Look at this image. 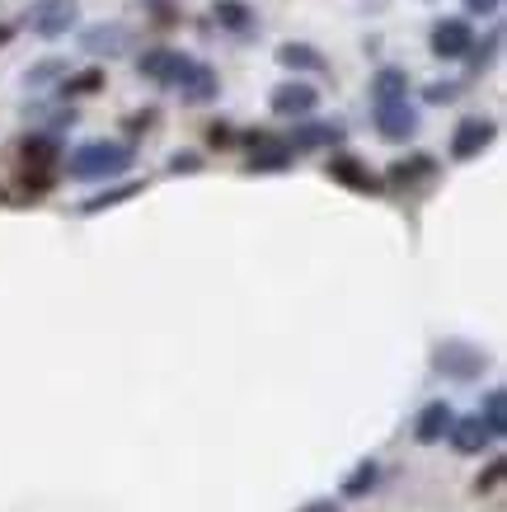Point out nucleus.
Here are the masks:
<instances>
[{"label":"nucleus","instance_id":"obj_11","mask_svg":"<svg viewBox=\"0 0 507 512\" xmlns=\"http://www.w3.org/2000/svg\"><path fill=\"white\" fill-rule=\"evenodd\" d=\"M329 174H334L338 184H348V188H362V193H376V179H371L357 160H348V156H338V160H329Z\"/></svg>","mask_w":507,"mask_h":512},{"label":"nucleus","instance_id":"obj_10","mask_svg":"<svg viewBox=\"0 0 507 512\" xmlns=\"http://www.w3.org/2000/svg\"><path fill=\"white\" fill-rule=\"evenodd\" d=\"M456 423V414L446 409V404H428L423 414H418V442H437V437H446V428Z\"/></svg>","mask_w":507,"mask_h":512},{"label":"nucleus","instance_id":"obj_18","mask_svg":"<svg viewBox=\"0 0 507 512\" xmlns=\"http://www.w3.org/2000/svg\"><path fill=\"white\" fill-rule=\"evenodd\" d=\"M123 38H127L123 29H94L90 33V47H94V52H104V47H108V52H118V47H123Z\"/></svg>","mask_w":507,"mask_h":512},{"label":"nucleus","instance_id":"obj_21","mask_svg":"<svg viewBox=\"0 0 507 512\" xmlns=\"http://www.w3.org/2000/svg\"><path fill=\"white\" fill-rule=\"evenodd\" d=\"M24 156H29L33 165H47V160L57 156V146H52V141H43V137H38V141H24Z\"/></svg>","mask_w":507,"mask_h":512},{"label":"nucleus","instance_id":"obj_22","mask_svg":"<svg viewBox=\"0 0 507 512\" xmlns=\"http://www.w3.org/2000/svg\"><path fill=\"white\" fill-rule=\"evenodd\" d=\"M432 160H414V165H395V184H414L418 174H428Z\"/></svg>","mask_w":507,"mask_h":512},{"label":"nucleus","instance_id":"obj_1","mask_svg":"<svg viewBox=\"0 0 507 512\" xmlns=\"http://www.w3.org/2000/svg\"><path fill=\"white\" fill-rule=\"evenodd\" d=\"M132 165V151L127 146H113V141H90L71 156V174L76 179H113Z\"/></svg>","mask_w":507,"mask_h":512},{"label":"nucleus","instance_id":"obj_17","mask_svg":"<svg viewBox=\"0 0 507 512\" xmlns=\"http://www.w3.org/2000/svg\"><path fill=\"white\" fill-rule=\"evenodd\" d=\"M404 85H409V80H404L400 71H381V76H376V99H400Z\"/></svg>","mask_w":507,"mask_h":512},{"label":"nucleus","instance_id":"obj_15","mask_svg":"<svg viewBox=\"0 0 507 512\" xmlns=\"http://www.w3.org/2000/svg\"><path fill=\"white\" fill-rule=\"evenodd\" d=\"M277 62L282 66H306V71H320V52H310V47H296V43H287L282 52H277Z\"/></svg>","mask_w":507,"mask_h":512},{"label":"nucleus","instance_id":"obj_19","mask_svg":"<svg viewBox=\"0 0 507 512\" xmlns=\"http://www.w3.org/2000/svg\"><path fill=\"white\" fill-rule=\"evenodd\" d=\"M371 484H376V466H362V470H357V475H353V480L343 484V494H348V498H357V494H367Z\"/></svg>","mask_w":507,"mask_h":512},{"label":"nucleus","instance_id":"obj_26","mask_svg":"<svg viewBox=\"0 0 507 512\" xmlns=\"http://www.w3.org/2000/svg\"><path fill=\"white\" fill-rule=\"evenodd\" d=\"M174 170H179V174H184V170H198V156H179V160H174Z\"/></svg>","mask_w":507,"mask_h":512},{"label":"nucleus","instance_id":"obj_28","mask_svg":"<svg viewBox=\"0 0 507 512\" xmlns=\"http://www.w3.org/2000/svg\"><path fill=\"white\" fill-rule=\"evenodd\" d=\"M0 43H10V24H0Z\"/></svg>","mask_w":507,"mask_h":512},{"label":"nucleus","instance_id":"obj_27","mask_svg":"<svg viewBox=\"0 0 507 512\" xmlns=\"http://www.w3.org/2000/svg\"><path fill=\"white\" fill-rule=\"evenodd\" d=\"M301 512H338L334 503H310V508H301Z\"/></svg>","mask_w":507,"mask_h":512},{"label":"nucleus","instance_id":"obj_3","mask_svg":"<svg viewBox=\"0 0 507 512\" xmlns=\"http://www.w3.org/2000/svg\"><path fill=\"white\" fill-rule=\"evenodd\" d=\"M470 43H475V33H470L465 19H442V24L432 29V52H437V57H465Z\"/></svg>","mask_w":507,"mask_h":512},{"label":"nucleus","instance_id":"obj_4","mask_svg":"<svg viewBox=\"0 0 507 512\" xmlns=\"http://www.w3.org/2000/svg\"><path fill=\"white\" fill-rule=\"evenodd\" d=\"M489 141H493V123H489V118H470V123L456 127V137H451V156H456V160H475Z\"/></svg>","mask_w":507,"mask_h":512},{"label":"nucleus","instance_id":"obj_2","mask_svg":"<svg viewBox=\"0 0 507 512\" xmlns=\"http://www.w3.org/2000/svg\"><path fill=\"white\" fill-rule=\"evenodd\" d=\"M376 127H381V137H390V141H404V137H414V127H418V118H414V109H409V99H376Z\"/></svg>","mask_w":507,"mask_h":512},{"label":"nucleus","instance_id":"obj_24","mask_svg":"<svg viewBox=\"0 0 507 512\" xmlns=\"http://www.w3.org/2000/svg\"><path fill=\"white\" fill-rule=\"evenodd\" d=\"M503 461H493V466H489V475H479V494H484V489H498V480H503Z\"/></svg>","mask_w":507,"mask_h":512},{"label":"nucleus","instance_id":"obj_25","mask_svg":"<svg viewBox=\"0 0 507 512\" xmlns=\"http://www.w3.org/2000/svg\"><path fill=\"white\" fill-rule=\"evenodd\" d=\"M503 0H465V10H475V15H493Z\"/></svg>","mask_w":507,"mask_h":512},{"label":"nucleus","instance_id":"obj_6","mask_svg":"<svg viewBox=\"0 0 507 512\" xmlns=\"http://www.w3.org/2000/svg\"><path fill=\"white\" fill-rule=\"evenodd\" d=\"M188 57H179V52H146L141 57V76L160 80V85H179V80L188 76Z\"/></svg>","mask_w":507,"mask_h":512},{"label":"nucleus","instance_id":"obj_14","mask_svg":"<svg viewBox=\"0 0 507 512\" xmlns=\"http://www.w3.org/2000/svg\"><path fill=\"white\" fill-rule=\"evenodd\" d=\"M216 19L226 29H249V5L245 0H216Z\"/></svg>","mask_w":507,"mask_h":512},{"label":"nucleus","instance_id":"obj_20","mask_svg":"<svg viewBox=\"0 0 507 512\" xmlns=\"http://www.w3.org/2000/svg\"><path fill=\"white\" fill-rule=\"evenodd\" d=\"M324 141H338V127H306L296 146H324Z\"/></svg>","mask_w":507,"mask_h":512},{"label":"nucleus","instance_id":"obj_9","mask_svg":"<svg viewBox=\"0 0 507 512\" xmlns=\"http://www.w3.org/2000/svg\"><path fill=\"white\" fill-rule=\"evenodd\" d=\"M446 433H451L456 451H465V456H470V451H484V442L493 437L489 428H484V419H461V423H451Z\"/></svg>","mask_w":507,"mask_h":512},{"label":"nucleus","instance_id":"obj_8","mask_svg":"<svg viewBox=\"0 0 507 512\" xmlns=\"http://www.w3.org/2000/svg\"><path fill=\"white\" fill-rule=\"evenodd\" d=\"M315 99H320V94L310 90V85H277V90H273V113H282V118H296V113H310V109H315Z\"/></svg>","mask_w":507,"mask_h":512},{"label":"nucleus","instance_id":"obj_7","mask_svg":"<svg viewBox=\"0 0 507 512\" xmlns=\"http://www.w3.org/2000/svg\"><path fill=\"white\" fill-rule=\"evenodd\" d=\"M484 362H489V357L479 353V348H465V343H446L442 353H437V367L451 376H479Z\"/></svg>","mask_w":507,"mask_h":512},{"label":"nucleus","instance_id":"obj_16","mask_svg":"<svg viewBox=\"0 0 507 512\" xmlns=\"http://www.w3.org/2000/svg\"><path fill=\"white\" fill-rule=\"evenodd\" d=\"M479 419H484V428H489L493 437H503V428H507V419H503V390H493V395H489V404H484V414H479Z\"/></svg>","mask_w":507,"mask_h":512},{"label":"nucleus","instance_id":"obj_5","mask_svg":"<svg viewBox=\"0 0 507 512\" xmlns=\"http://www.w3.org/2000/svg\"><path fill=\"white\" fill-rule=\"evenodd\" d=\"M29 19H33V29H38V33L57 38V33L71 29V19H76V5H71V0H38Z\"/></svg>","mask_w":507,"mask_h":512},{"label":"nucleus","instance_id":"obj_23","mask_svg":"<svg viewBox=\"0 0 507 512\" xmlns=\"http://www.w3.org/2000/svg\"><path fill=\"white\" fill-rule=\"evenodd\" d=\"M99 85H104V76H99V71H85V76L71 80V90H76V94H90V90H99Z\"/></svg>","mask_w":507,"mask_h":512},{"label":"nucleus","instance_id":"obj_12","mask_svg":"<svg viewBox=\"0 0 507 512\" xmlns=\"http://www.w3.org/2000/svg\"><path fill=\"white\" fill-rule=\"evenodd\" d=\"M179 85H184V99H193V104H202V99H212L216 94V76L212 71H207V66H188V76L179 80Z\"/></svg>","mask_w":507,"mask_h":512},{"label":"nucleus","instance_id":"obj_13","mask_svg":"<svg viewBox=\"0 0 507 512\" xmlns=\"http://www.w3.org/2000/svg\"><path fill=\"white\" fill-rule=\"evenodd\" d=\"M287 156H292V146L259 137V146H254V170H282V165H287Z\"/></svg>","mask_w":507,"mask_h":512}]
</instances>
